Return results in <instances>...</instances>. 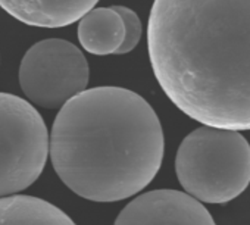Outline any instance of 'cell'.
<instances>
[{
  "label": "cell",
  "mask_w": 250,
  "mask_h": 225,
  "mask_svg": "<svg viewBox=\"0 0 250 225\" xmlns=\"http://www.w3.org/2000/svg\"><path fill=\"white\" fill-rule=\"evenodd\" d=\"M147 47L159 85L184 115L250 130V0H155Z\"/></svg>",
  "instance_id": "1"
},
{
  "label": "cell",
  "mask_w": 250,
  "mask_h": 225,
  "mask_svg": "<svg viewBox=\"0 0 250 225\" xmlns=\"http://www.w3.org/2000/svg\"><path fill=\"white\" fill-rule=\"evenodd\" d=\"M119 17L122 18L124 24H125V40L121 46V49L116 52V55H125L130 53L131 50L136 49V46L139 44L140 39H142V21L139 18V15L125 6H112Z\"/></svg>",
  "instance_id": "10"
},
{
  "label": "cell",
  "mask_w": 250,
  "mask_h": 225,
  "mask_svg": "<svg viewBox=\"0 0 250 225\" xmlns=\"http://www.w3.org/2000/svg\"><path fill=\"white\" fill-rule=\"evenodd\" d=\"M99 0H0L12 18L40 28H61L80 21Z\"/></svg>",
  "instance_id": "7"
},
{
  "label": "cell",
  "mask_w": 250,
  "mask_h": 225,
  "mask_svg": "<svg viewBox=\"0 0 250 225\" xmlns=\"http://www.w3.org/2000/svg\"><path fill=\"white\" fill-rule=\"evenodd\" d=\"M175 172L196 200L231 202L250 184V144L238 131L200 127L181 142Z\"/></svg>",
  "instance_id": "3"
},
{
  "label": "cell",
  "mask_w": 250,
  "mask_h": 225,
  "mask_svg": "<svg viewBox=\"0 0 250 225\" xmlns=\"http://www.w3.org/2000/svg\"><path fill=\"white\" fill-rule=\"evenodd\" d=\"M49 153L50 137L39 110L22 97L0 93V197L34 184Z\"/></svg>",
  "instance_id": "4"
},
{
  "label": "cell",
  "mask_w": 250,
  "mask_h": 225,
  "mask_svg": "<svg viewBox=\"0 0 250 225\" xmlns=\"http://www.w3.org/2000/svg\"><path fill=\"white\" fill-rule=\"evenodd\" d=\"M78 40L91 55H116L125 40V24L113 8H94L80 20Z\"/></svg>",
  "instance_id": "8"
},
{
  "label": "cell",
  "mask_w": 250,
  "mask_h": 225,
  "mask_svg": "<svg viewBox=\"0 0 250 225\" xmlns=\"http://www.w3.org/2000/svg\"><path fill=\"white\" fill-rule=\"evenodd\" d=\"M113 225H216L209 210L187 193L152 190L125 206Z\"/></svg>",
  "instance_id": "6"
},
{
  "label": "cell",
  "mask_w": 250,
  "mask_h": 225,
  "mask_svg": "<svg viewBox=\"0 0 250 225\" xmlns=\"http://www.w3.org/2000/svg\"><path fill=\"white\" fill-rule=\"evenodd\" d=\"M164 131L153 107L122 87H94L55 118L50 159L62 183L91 202H119L146 188L161 169Z\"/></svg>",
  "instance_id": "2"
},
{
  "label": "cell",
  "mask_w": 250,
  "mask_h": 225,
  "mask_svg": "<svg viewBox=\"0 0 250 225\" xmlns=\"http://www.w3.org/2000/svg\"><path fill=\"white\" fill-rule=\"evenodd\" d=\"M88 77V62L83 52L62 39H46L33 44L18 72L27 99L44 109H62L87 90Z\"/></svg>",
  "instance_id": "5"
},
{
  "label": "cell",
  "mask_w": 250,
  "mask_h": 225,
  "mask_svg": "<svg viewBox=\"0 0 250 225\" xmlns=\"http://www.w3.org/2000/svg\"><path fill=\"white\" fill-rule=\"evenodd\" d=\"M0 225H75L58 206L34 196L0 197Z\"/></svg>",
  "instance_id": "9"
}]
</instances>
